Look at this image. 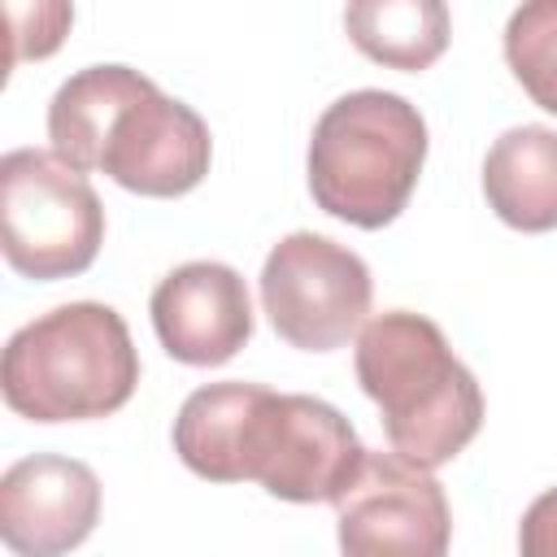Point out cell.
Here are the masks:
<instances>
[{
	"label": "cell",
	"mask_w": 557,
	"mask_h": 557,
	"mask_svg": "<svg viewBox=\"0 0 557 557\" xmlns=\"http://www.w3.org/2000/svg\"><path fill=\"white\" fill-rule=\"evenodd\" d=\"M370 296V265L313 231L283 235L261 265V309L274 335L300 352H331L361 335Z\"/></svg>",
	"instance_id": "6"
},
{
	"label": "cell",
	"mask_w": 557,
	"mask_h": 557,
	"mask_svg": "<svg viewBox=\"0 0 557 557\" xmlns=\"http://www.w3.org/2000/svg\"><path fill=\"white\" fill-rule=\"evenodd\" d=\"M344 30L370 61L418 74L444 57L453 22L440 0H357L344 9Z\"/></svg>",
	"instance_id": "13"
},
{
	"label": "cell",
	"mask_w": 557,
	"mask_h": 557,
	"mask_svg": "<svg viewBox=\"0 0 557 557\" xmlns=\"http://www.w3.org/2000/svg\"><path fill=\"white\" fill-rule=\"evenodd\" d=\"M148 74L131 70V65H87L78 74H70L52 104H48V139L52 152L74 165V170H96L100 165V144L109 122L117 117V109L144 87Z\"/></svg>",
	"instance_id": "12"
},
{
	"label": "cell",
	"mask_w": 557,
	"mask_h": 557,
	"mask_svg": "<svg viewBox=\"0 0 557 557\" xmlns=\"http://www.w3.org/2000/svg\"><path fill=\"white\" fill-rule=\"evenodd\" d=\"M518 557H557V487L527 505L518 527Z\"/></svg>",
	"instance_id": "16"
},
{
	"label": "cell",
	"mask_w": 557,
	"mask_h": 557,
	"mask_svg": "<svg viewBox=\"0 0 557 557\" xmlns=\"http://www.w3.org/2000/svg\"><path fill=\"white\" fill-rule=\"evenodd\" d=\"M213 161V139L205 117L165 96L152 78L117 109V117L104 131L100 165L117 187L152 200H174L200 187Z\"/></svg>",
	"instance_id": "8"
},
{
	"label": "cell",
	"mask_w": 557,
	"mask_h": 557,
	"mask_svg": "<svg viewBox=\"0 0 557 557\" xmlns=\"http://www.w3.org/2000/svg\"><path fill=\"white\" fill-rule=\"evenodd\" d=\"M505 61L522 91L557 113V0H531L505 22Z\"/></svg>",
	"instance_id": "14"
},
{
	"label": "cell",
	"mask_w": 557,
	"mask_h": 557,
	"mask_svg": "<svg viewBox=\"0 0 557 557\" xmlns=\"http://www.w3.org/2000/svg\"><path fill=\"white\" fill-rule=\"evenodd\" d=\"M426 161L422 113L379 87L348 91L322 109L309 139V196L322 213L383 231L396 222L418 187Z\"/></svg>",
	"instance_id": "4"
},
{
	"label": "cell",
	"mask_w": 557,
	"mask_h": 557,
	"mask_svg": "<svg viewBox=\"0 0 557 557\" xmlns=\"http://www.w3.org/2000/svg\"><path fill=\"white\" fill-rule=\"evenodd\" d=\"M174 453L209 483H261L292 505H335L366 461L335 405L244 379L196 387L183 400Z\"/></svg>",
	"instance_id": "1"
},
{
	"label": "cell",
	"mask_w": 557,
	"mask_h": 557,
	"mask_svg": "<svg viewBox=\"0 0 557 557\" xmlns=\"http://www.w3.org/2000/svg\"><path fill=\"white\" fill-rule=\"evenodd\" d=\"M487 209L527 235L557 226V131L509 126L483 157Z\"/></svg>",
	"instance_id": "11"
},
{
	"label": "cell",
	"mask_w": 557,
	"mask_h": 557,
	"mask_svg": "<svg viewBox=\"0 0 557 557\" xmlns=\"http://www.w3.org/2000/svg\"><path fill=\"white\" fill-rule=\"evenodd\" d=\"M139 383L126 318L100 300H70L9 335L4 405L30 422H91L117 413Z\"/></svg>",
	"instance_id": "3"
},
{
	"label": "cell",
	"mask_w": 557,
	"mask_h": 557,
	"mask_svg": "<svg viewBox=\"0 0 557 557\" xmlns=\"http://www.w3.org/2000/svg\"><path fill=\"white\" fill-rule=\"evenodd\" d=\"M357 383L379 405L396 457L440 470L483 426V392L444 331L409 309L374 313L357 335Z\"/></svg>",
	"instance_id": "2"
},
{
	"label": "cell",
	"mask_w": 557,
	"mask_h": 557,
	"mask_svg": "<svg viewBox=\"0 0 557 557\" xmlns=\"http://www.w3.org/2000/svg\"><path fill=\"white\" fill-rule=\"evenodd\" d=\"M104 244V205L83 170L52 148H13L0 161V248L39 283L83 274Z\"/></svg>",
	"instance_id": "5"
},
{
	"label": "cell",
	"mask_w": 557,
	"mask_h": 557,
	"mask_svg": "<svg viewBox=\"0 0 557 557\" xmlns=\"http://www.w3.org/2000/svg\"><path fill=\"white\" fill-rule=\"evenodd\" d=\"M9 39H13V52H9V65L26 61V57H48L61 48L70 22H74V9L70 4H35V9H22V4H9Z\"/></svg>",
	"instance_id": "15"
},
{
	"label": "cell",
	"mask_w": 557,
	"mask_h": 557,
	"mask_svg": "<svg viewBox=\"0 0 557 557\" xmlns=\"http://www.w3.org/2000/svg\"><path fill=\"white\" fill-rule=\"evenodd\" d=\"M100 522V479L87 461L35 453L0 474V540L17 557H65Z\"/></svg>",
	"instance_id": "9"
},
{
	"label": "cell",
	"mask_w": 557,
	"mask_h": 557,
	"mask_svg": "<svg viewBox=\"0 0 557 557\" xmlns=\"http://www.w3.org/2000/svg\"><path fill=\"white\" fill-rule=\"evenodd\" d=\"M161 348L183 366H226L252 339L248 283L226 261H187L170 270L148 300Z\"/></svg>",
	"instance_id": "10"
},
{
	"label": "cell",
	"mask_w": 557,
	"mask_h": 557,
	"mask_svg": "<svg viewBox=\"0 0 557 557\" xmlns=\"http://www.w3.org/2000/svg\"><path fill=\"white\" fill-rule=\"evenodd\" d=\"M335 509L339 557H448V496L431 470L396 453H366Z\"/></svg>",
	"instance_id": "7"
}]
</instances>
